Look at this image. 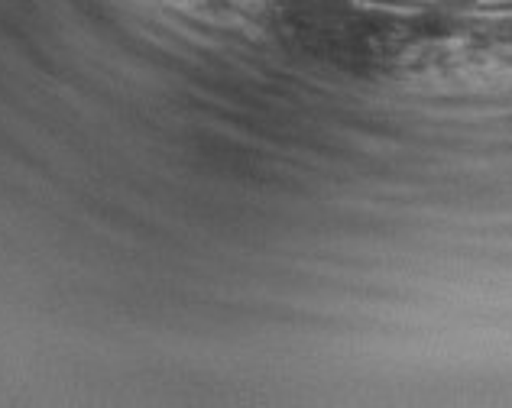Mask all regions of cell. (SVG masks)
<instances>
[{"label": "cell", "instance_id": "obj_1", "mask_svg": "<svg viewBox=\"0 0 512 408\" xmlns=\"http://www.w3.org/2000/svg\"><path fill=\"white\" fill-rule=\"evenodd\" d=\"M438 4L444 10H470V7H477V0H438Z\"/></svg>", "mask_w": 512, "mask_h": 408}]
</instances>
